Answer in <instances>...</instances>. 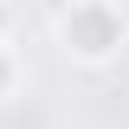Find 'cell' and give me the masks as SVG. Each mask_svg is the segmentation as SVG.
Masks as SVG:
<instances>
[{
  "instance_id": "obj_1",
  "label": "cell",
  "mask_w": 129,
  "mask_h": 129,
  "mask_svg": "<svg viewBox=\"0 0 129 129\" xmlns=\"http://www.w3.org/2000/svg\"><path fill=\"white\" fill-rule=\"evenodd\" d=\"M123 45H129V19L116 0H64L58 7V52L71 64L103 71L123 58Z\"/></svg>"
},
{
  "instance_id": "obj_2",
  "label": "cell",
  "mask_w": 129,
  "mask_h": 129,
  "mask_svg": "<svg viewBox=\"0 0 129 129\" xmlns=\"http://www.w3.org/2000/svg\"><path fill=\"white\" fill-rule=\"evenodd\" d=\"M19 90V58H13V45L0 39V97H13Z\"/></svg>"
},
{
  "instance_id": "obj_3",
  "label": "cell",
  "mask_w": 129,
  "mask_h": 129,
  "mask_svg": "<svg viewBox=\"0 0 129 129\" xmlns=\"http://www.w3.org/2000/svg\"><path fill=\"white\" fill-rule=\"evenodd\" d=\"M7 26H13V7H7V0H0V39H7Z\"/></svg>"
}]
</instances>
